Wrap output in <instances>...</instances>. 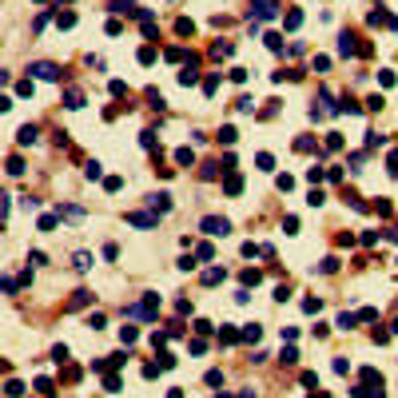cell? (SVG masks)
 Listing matches in <instances>:
<instances>
[{
  "mask_svg": "<svg viewBox=\"0 0 398 398\" xmlns=\"http://www.w3.org/2000/svg\"><path fill=\"white\" fill-rule=\"evenodd\" d=\"M156 311H160V295H143L140 307H128V315H140V319H156Z\"/></svg>",
  "mask_w": 398,
  "mask_h": 398,
  "instance_id": "obj_1",
  "label": "cell"
},
{
  "mask_svg": "<svg viewBox=\"0 0 398 398\" xmlns=\"http://www.w3.org/2000/svg\"><path fill=\"white\" fill-rule=\"evenodd\" d=\"M275 12H279L275 0H251V16H255V20H271Z\"/></svg>",
  "mask_w": 398,
  "mask_h": 398,
  "instance_id": "obj_2",
  "label": "cell"
},
{
  "mask_svg": "<svg viewBox=\"0 0 398 398\" xmlns=\"http://www.w3.org/2000/svg\"><path fill=\"white\" fill-rule=\"evenodd\" d=\"M28 72L40 76V80H60V68H56V64H48V60H36V64H28Z\"/></svg>",
  "mask_w": 398,
  "mask_h": 398,
  "instance_id": "obj_3",
  "label": "cell"
},
{
  "mask_svg": "<svg viewBox=\"0 0 398 398\" xmlns=\"http://www.w3.org/2000/svg\"><path fill=\"white\" fill-rule=\"evenodd\" d=\"M199 227H203L207 235H219V239H223V235L231 231V223H227V219H219V215H207V219H203Z\"/></svg>",
  "mask_w": 398,
  "mask_h": 398,
  "instance_id": "obj_4",
  "label": "cell"
},
{
  "mask_svg": "<svg viewBox=\"0 0 398 398\" xmlns=\"http://www.w3.org/2000/svg\"><path fill=\"white\" fill-rule=\"evenodd\" d=\"M56 215H60V219H72V223H80V219H84V207H72V203H60V207H56Z\"/></svg>",
  "mask_w": 398,
  "mask_h": 398,
  "instance_id": "obj_5",
  "label": "cell"
},
{
  "mask_svg": "<svg viewBox=\"0 0 398 398\" xmlns=\"http://www.w3.org/2000/svg\"><path fill=\"white\" fill-rule=\"evenodd\" d=\"M362 382H366V390H382V371L366 366V371H362Z\"/></svg>",
  "mask_w": 398,
  "mask_h": 398,
  "instance_id": "obj_6",
  "label": "cell"
},
{
  "mask_svg": "<svg viewBox=\"0 0 398 398\" xmlns=\"http://www.w3.org/2000/svg\"><path fill=\"white\" fill-rule=\"evenodd\" d=\"M354 52H362V48L354 44V36H351V32H343V36H339V56H354Z\"/></svg>",
  "mask_w": 398,
  "mask_h": 398,
  "instance_id": "obj_7",
  "label": "cell"
},
{
  "mask_svg": "<svg viewBox=\"0 0 398 398\" xmlns=\"http://www.w3.org/2000/svg\"><path fill=\"white\" fill-rule=\"evenodd\" d=\"M223 279H227L223 267H207V271H203V283H207V287H215V283H223Z\"/></svg>",
  "mask_w": 398,
  "mask_h": 398,
  "instance_id": "obj_8",
  "label": "cell"
},
{
  "mask_svg": "<svg viewBox=\"0 0 398 398\" xmlns=\"http://www.w3.org/2000/svg\"><path fill=\"white\" fill-rule=\"evenodd\" d=\"M128 223H132V227H156V215H143V211H132V215H128Z\"/></svg>",
  "mask_w": 398,
  "mask_h": 398,
  "instance_id": "obj_9",
  "label": "cell"
},
{
  "mask_svg": "<svg viewBox=\"0 0 398 398\" xmlns=\"http://www.w3.org/2000/svg\"><path fill=\"white\" fill-rule=\"evenodd\" d=\"M223 191H227V195H239V191H243V179H239L235 171H227V179H223Z\"/></svg>",
  "mask_w": 398,
  "mask_h": 398,
  "instance_id": "obj_10",
  "label": "cell"
},
{
  "mask_svg": "<svg viewBox=\"0 0 398 398\" xmlns=\"http://www.w3.org/2000/svg\"><path fill=\"white\" fill-rule=\"evenodd\" d=\"M36 136H40V132H36V124H24V128L16 132V140H20V143H36Z\"/></svg>",
  "mask_w": 398,
  "mask_h": 398,
  "instance_id": "obj_11",
  "label": "cell"
},
{
  "mask_svg": "<svg viewBox=\"0 0 398 398\" xmlns=\"http://www.w3.org/2000/svg\"><path fill=\"white\" fill-rule=\"evenodd\" d=\"M64 104H68L72 112H76V108H84V92H80V88H68V96H64Z\"/></svg>",
  "mask_w": 398,
  "mask_h": 398,
  "instance_id": "obj_12",
  "label": "cell"
},
{
  "mask_svg": "<svg viewBox=\"0 0 398 398\" xmlns=\"http://www.w3.org/2000/svg\"><path fill=\"white\" fill-rule=\"evenodd\" d=\"M175 164H179V167H191V164H195V151H191V147H179V151H175Z\"/></svg>",
  "mask_w": 398,
  "mask_h": 398,
  "instance_id": "obj_13",
  "label": "cell"
},
{
  "mask_svg": "<svg viewBox=\"0 0 398 398\" xmlns=\"http://www.w3.org/2000/svg\"><path fill=\"white\" fill-rule=\"evenodd\" d=\"M239 339H243V334H239V330H231V327H223V330H219V343H223V347H235Z\"/></svg>",
  "mask_w": 398,
  "mask_h": 398,
  "instance_id": "obj_14",
  "label": "cell"
},
{
  "mask_svg": "<svg viewBox=\"0 0 398 398\" xmlns=\"http://www.w3.org/2000/svg\"><path fill=\"white\" fill-rule=\"evenodd\" d=\"M88 303H92V291H76L68 307H72V311H80V307H88Z\"/></svg>",
  "mask_w": 398,
  "mask_h": 398,
  "instance_id": "obj_15",
  "label": "cell"
},
{
  "mask_svg": "<svg viewBox=\"0 0 398 398\" xmlns=\"http://www.w3.org/2000/svg\"><path fill=\"white\" fill-rule=\"evenodd\" d=\"M151 207H156V211H171V195H167V191L151 195Z\"/></svg>",
  "mask_w": 398,
  "mask_h": 398,
  "instance_id": "obj_16",
  "label": "cell"
},
{
  "mask_svg": "<svg viewBox=\"0 0 398 398\" xmlns=\"http://www.w3.org/2000/svg\"><path fill=\"white\" fill-rule=\"evenodd\" d=\"M283 24H287V32H295V28H299V24H303V12H299V8H291V12H287V20H283Z\"/></svg>",
  "mask_w": 398,
  "mask_h": 398,
  "instance_id": "obj_17",
  "label": "cell"
},
{
  "mask_svg": "<svg viewBox=\"0 0 398 398\" xmlns=\"http://www.w3.org/2000/svg\"><path fill=\"white\" fill-rule=\"evenodd\" d=\"M72 263H76V271H92V263H96V259H92L88 251H80V255H76Z\"/></svg>",
  "mask_w": 398,
  "mask_h": 398,
  "instance_id": "obj_18",
  "label": "cell"
},
{
  "mask_svg": "<svg viewBox=\"0 0 398 398\" xmlns=\"http://www.w3.org/2000/svg\"><path fill=\"white\" fill-rule=\"evenodd\" d=\"M156 56H160L156 48H151V44H143V48H140V64H156Z\"/></svg>",
  "mask_w": 398,
  "mask_h": 398,
  "instance_id": "obj_19",
  "label": "cell"
},
{
  "mask_svg": "<svg viewBox=\"0 0 398 398\" xmlns=\"http://www.w3.org/2000/svg\"><path fill=\"white\" fill-rule=\"evenodd\" d=\"M239 334H243V343H259V334H263V330H259V327L251 323V327H243Z\"/></svg>",
  "mask_w": 398,
  "mask_h": 398,
  "instance_id": "obj_20",
  "label": "cell"
},
{
  "mask_svg": "<svg viewBox=\"0 0 398 398\" xmlns=\"http://www.w3.org/2000/svg\"><path fill=\"white\" fill-rule=\"evenodd\" d=\"M263 40H267V48H271V52H283V36H279V32H267Z\"/></svg>",
  "mask_w": 398,
  "mask_h": 398,
  "instance_id": "obj_21",
  "label": "cell"
},
{
  "mask_svg": "<svg viewBox=\"0 0 398 398\" xmlns=\"http://www.w3.org/2000/svg\"><path fill=\"white\" fill-rule=\"evenodd\" d=\"M140 147H147V151H151V147H160L156 132H140Z\"/></svg>",
  "mask_w": 398,
  "mask_h": 398,
  "instance_id": "obj_22",
  "label": "cell"
},
{
  "mask_svg": "<svg viewBox=\"0 0 398 398\" xmlns=\"http://www.w3.org/2000/svg\"><path fill=\"white\" fill-rule=\"evenodd\" d=\"M319 271H323V275H334V271H339V259H334V255H327V259L319 263Z\"/></svg>",
  "mask_w": 398,
  "mask_h": 398,
  "instance_id": "obj_23",
  "label": "cell"
},
{
  "mask_svg": "<svg viewBox=\"0 0 398 398\" xmlns=\"http://www.w3.org/2000/svg\"><path fill=\"white\" fill-rule=\"evenodd\" d=\"M175 32H179V36H191V32H195V24L183 16V20H175Z\"/></svg>",
  "mask_w": 398,
  "mask_h": 398,
  "instance_id": "obj_24",
  "label": "cell"
},
{
  "mask_svg": "<svg viewBox=\"0 0 398 398\" xmlns=\"http://www.w3.org/2000/svg\"><path fill=\"white\" fill-rule=\"evenodd\" d=\"M354 323H358V315H347V311H343V315H339V323H334V327H339V330H351Z\"/></svg>",
  "mask_w": 398,
  "mask_h": 398,
  "instance_id": "obj_25",
  "label": "cell"
},
{
  "mask_svg": "<svg viewBox=\"0 0 398 398\" xmlns=\"http://www.w3.org/2000/svg\"><path fill=\"white\" fill-rule=\"evenodd\" d=\"M235 140H239V132H235V128H219V143H227V147H231Z\"/></svg>",
  "mask_w": 398,
  "mask_h": 398,
  "instance_id": "obj_26",
  "label": "cell"
},
{
  "mask_svg": "<svg viewBox=\"0 0 398 398\" xmlns=\"http://www.w3.org/2000/svg\"><path fill=\"white\" fill-rule=\"evenodd\" d=\"M8 175H24V160L20 156H8Z\"/></svg>",
  "mask_w": 398,
  "mask_h": 398,
  "instance_id": "obj_27",
  "label": "cell"
},
{
  "mask_svg": "<svg viewBox=\"0 0 398 398\" xmlns=\"http://www.w3.org/2000/svg\"><path fill=\"white\" fill-rule=\"evenodd\" d=\"M295 151H315V140H311V136H299V140H295Z\"/></svg>",
  "mask_w": 398,
  "mask_h": 398,
  "instance_id": "obj_28",
  "label": "cell"
},
{
  "mask_svg": "<svg viewBox=\"0 0 398 398\" xmlns=\"http://www.w3.org/2000/svg\"><path fill=\"white\" fill-rule=\"evenodd\" d=\"M219 171H223V167H219V164H203V167H199V175H203V179H215V175H219Z\"/></svg>",
  "mask_w": 398,
  "mask_h": 398,
  "instance_id": "obj_29",
  "label": "cell"
},
{
  "mask_svg": "<svg viewBox=\"0 0 398 398\" xmlns=\"http://www.w3.org/2000/svg\"><path fill=\"white\" fill-rule=\"evenodd\" d=\"M366 20H371V24H394V20H390V16H386V12H382V8H375V12H371V16H366Z\"/></svg>",
  "mask_w": 398,
  "mask_h": 398,
  "instance_id": "obj_30",
  "label": "cell"
},
{
  "mask_svg": "<svg viewBox=\"0 0 398 398\" xmlns=\"http://www.w3.org/2000/svg\"><path fill=\"white\" fill-rule=\"evenodd\" d=\"M56 223H60V215H40V231H56Z\"/></svg>",
  "mask_w": 398,
  "mask_h": 398,
  "instance_id": "obj_31",
  "label": "cell"
},
{
  "mask_svg": "<svg viewBox=\"0 0 398 398\" xmlns=\"http://www.w3.org/2000/svg\"><path fill=\"white\" fill-rule=\"evenodd\" d=\"M104 390H112V394L119 390V375H116V371H108V378H104Z\"/></svg>",
  "mask_w": 398,
  "mask_h": 398,
  "instance_id": "obj_32",
  "label": "cell"
},
{
  "mask_svg": "<svg viewBox=\"0 0 398 398\" xmlns=\"http://www.w3.org/2000/svg\"><path fill=\"white\" fill-rule=\"evenodd\" d=\"M36 390H40L44 398H52V394H56V390H52V378H36Z\"/></svg>",
  "mask_w": 398,
  "mask_h": 398,
  "instance_id": "obj_33",
  "label": "cell"
},
{
  "mask_svg": "<svg viewBox=\"0 0 398 398\" xmlns=\"http://www.w3.org/2000/svg\"><path fill=\"white\" fill-rule=\"evenodd\" d=\"M203 92H207V96H215V92H219V76H207L203 80Z\"/></svg>",
  "mask_w": 398,
  "mask_h": 398,
  "instance_id": "obj_34",
  "label": "cell"
},
{
  "mask_svg": "<svg viewBox=\"0 0 398 398\" xmlns=\"http://www.w3.org/2000/svg\"><path fill=\"white\" fill-rule=\"evenodd\" d=\"M119 343L132 347V343H136V327H124V330H119Z\"/></svg>",
  "mask_w": 398,
  "mask_h": 398,
  "instance_id": "obj_35",
  "label": "cell"
},
{
  "mask_svg": "<svg viewBox=\"0 0 398 398\" xmlns=\"http://www.w3.org/2000/svg\"><path fill=\"white\" fill-rule=\"evenodd\" d=\"M56 24H60V28H72V24H76V12H60Z\"/></svg>",
  "mask_w": 398,
  "mask_h": 398,
  "instance_id": "obj_36",
  "label": "cell"
},
{
  "mask_svg": "<svg viewBox=\"0 0 398 398\" xmlns=\"http://www.w3.org/2000/svg\"><path fill=\"white\" fill-rule=\"evenodd\" d=\"M235 108H239V112H255V100H251V96H239Z\"/></svg>",
  "mask_w": 398,
  "mask_h": 398,
  "instance_id": "obj_37",
  "label": "cell"
},
{
  "mask_svg": "<svg viewBox=\"0 0 398 398\" xmlns=\"http://www.w3.org/2000/svg\"><path fill=\"white\" fill-rule=\"evenodd\" d=\"M386 143V136H378V132H366V147H382Z\"/></svg>",
  "mask_w": 398,
  "mask_h": 398,
  "instance_id": "obj_38",
  "label": "cell"
},
{
  "mask_svg": "<svg viewBox=\"0 0 398 398\" xmlns=\"http://www.w3.org/2000/svg\"><path fill=\"white\" fill-rule=\"evenodd\" d=\"M255 164H259V171H271V167H275V160L267 156V151H259V160H255Z\"/></svg>",
  "mask_w": 398,
  "mask_h": 398,
  "instance_id": "obj_39",
  "label": "cell"
},
{
  "mask_svg": "<svg viewBox=\"0 0 398 398\" xmlns=\"http://www.w3.org/2000/svg\"><path fill=\"white\" fill-rule=\"evenodd\" d=\"M386 171H390V175H398V147L386 156Z\"/></svg>",
  "mask_w": 398,
  "mask_h": 398,
  "instance_id": "obj_40",
  "label": "cell"
},
{
  "mask_svg": "<svg viewBox=\"0 0 398 398\" xmlns=\"http://www.w3.org/2000/svg\"><path fill=\"white\" fill-rule=\"evenodd\" d=\"M259 279H263V275H259V271H243V287H255Z\"/></svg>",
  "mask_w": 398,
  "mask_h": 398,
  "instance_id": "obj_41",
  "label": "cell"
},
{
  "mask_svg": "<svg viewBox=\"0 0 398 398\" xmlns=\"http://www.w3.org/2000/svg\"><path fill=\"white\" fill-rule=\"evenodd\" d=\"M4 394H8V398H20V394H24V386H20L16 378H8V390H4Z\"/></svg>",
  "mask_w": 398,
  "mask_h": 398,
  "instance_id": "obj_42",
  "label": "cell"
},
{
  "mask_svg": "<svg viewBox=\"0 0 398 398\" xmlns=\"http://www.w3.org/2000/svg\"><path fill=\"white\" fill-rule=\"evenodd\" d=\"M104 187H108V191H119V187H124V179H119V175H108Z\"/></svg>",
  "mask_w": 398,
  "mask_h": 398,
  "instance_id": "obj_43",
  "label": "cell"
},
{
  "mask_svg": "<svg viewBox=\"0 0 398 398\" xmlns=\"http://www.w3.org/2000/svg\"><path fill=\"white\" fill-rule=\"evenodd\" d=\"M358 319H362V323H375V319H378V311H375V307H362V311H358Z\"/></svg>",
  "mask_w": 398,
  "mask_h": 398,
  "instance_id": "obj_44",
  "label": "cell"
},
{
  "mask_svg": "<svg viewBox=\"0 0 398 398\" xmlns=\"http://www.w3.org/2000/svg\"><path fill=\"white\" fill-rule=\"evenodd\" d=\"M160 366H164V371H171V366H175V354H167V351H160Z\"/></svg>",
  "mask_w": 398,
  "mask_h": 398,
  "instance_id": "obj_45",
  "label": "cell"
},
{
  "mask_svg": "<svg viewBox=\"0 0 398 398\" xmlns=\"http://www.w3.org/2000/svg\"><path fill=\"white\" fill-rule=\"evenodd\" d=\"M112 96H128V84L124 80H112Z\"/></svg>",
  "mask_w": 398,
  "mask_h": 398,
  "instance_id": "obj_46",
  "label": "cell"
},
{
  "mask_svg": "<svg viewBox=\"0 0 398 398\" xmlns=\"http://www.w3.org/2000/svg\"><path fill=\"white\" fill-rule=\"evenodd\" d=\"M132 4H136V0H116V4H112V12H132Z\"/></svg>",
  "mask_w": 398,
  "mask_h": 398,
  "instance_id": "obj_47",
  "label": "cell"
},
{
  "mask_svg": "<svg viewBox=\"0 0 398 398\" xmlns=\"http://www.w3.org/2000/svg\"><path fill=\"white\" fill-rule=\"evenodd\" d=\"M307 179H311V183H319V179H327V171H323V167H307Z\"/></svg>",
  "mask_w": 398,
  "mask_h": 398,
  "instance_id": "obj_48",
  "label": "cell"
},
{
  "mask_svg": "<svg viewBox=\"0 0 398 398\" xmlns=\"http://www.w3.org/2000/svg\"><path fill=\"white\" fill-rule=\"evenodd\" d=\"M283 362H287V366H295V362H299V351H295V347H287V351H283Z\"/></svg>",
  "mask_w": 398,
  "mask_h": 398,
  "instance_id": "obj_49",
  "label": "cell"
},
{
  "mask_svg": "<svg viewBox=\"0 0 398 398\" xmlns=\"http://www.w3.org/2000/svg\"><path fill=\"white\" fill-rule=\"evenodd\" d=\"M16 92H20V96H32L36 88H32V80H20V84H16Z\"/></svg>",
  "mask_w": 398,
  "mask_h": 398,
  "instance_id": "obj_50",
  "label": "cell"
},
{
  "mask_svg": "<svg viewBox=\"0 0 398 398\" xmlns=\"http://www.w3.org/2000/svg\"><path fill=\"white\" fill-rule=\"evenodd\" d=\"M303 311H307V315H319V299H303Z\"/></svg>",
  "mask_w": 398,
  "mask_h": 398,
  "instance_id": "obj_51",
  "label": "cell"
},
{
  "mask_svg": "<svg viewBox=\"0 0 398 398\" xmlns=\"http://www.w3.org/2000/svg\"><path fill=\"white\" fill-rule=\"evenodd\" d=\"M84 175H88V179H100V164H96V160H92V164L84 167Z\"/></svg>",
  "mask_w": 398,
  "mask_h": 398,
  "instance_id": "obj_52",
  "label": "cell"
},
{
  "mask_svg": "<svg viewBox=\"0 0 398 398\" xmlns=\"http://www.w3.org/2000/svg\"><path fill=\"white\" fill-rule=\"evenodd\" d=\"M275 183H279V191H291V187H295V179H291V175H279Z\"/></svg>",
  "mask_w": 398,
  "mask_h": 398,
  "instance_id": "obj_53",
  "label": "cell"
},
{
  "mask_svg": "<svg viewBox=\"0 0 398 398\" xmlns=\"http://www.w3.org/2000/svg\"><path fill=\"white\" fill-rule=\"evenodd\" d=\"M339 147H343V140H339V136L330 132V136H327V151H339Z\"/></svg>",
  "mask_w": 398,
  "mask_h": 398,
  "instance_id": "obj_54",
  "label": "cell"
},
{
  "mask_svg": "<svg viewBox=\"0 0 398 398\" xmlns=\"http://www.w3.org/2000/svg\"><path fill=\"white\" fill-rule=\"evenodd\" d=\"M195 255H199V259H211L215 251H211V243H199V247H195Z\"/></svg>",
  "mask_w": 398,
  "mask_h": 398,
  "instance_id": "obj_55",
  "label": "cell"
},
{
  "mask_svg": "<svg viewBox=\"0 0 398 398\" xmlns=\"http://www.w3.org/2000/svg\"><path fill=\"white\" fill-rule=\"evenodd\" d=\"M223 382V371H207V386H219Z\"/></svg>",
  "mask_w": 398,
  "mask_h": 398,
  "instance_id": "obj_56",
  "label": "cell"
},
{
  "mask_svg": "<svg viewBox=\"0 0 398 398\" xmlns=\"http://www.w3.org/2000/svg\"><path fill=\"white\" fill-rule=\"evenodd\" d=\"M303 386H319V375L315 371H303Z\"/></svg>",
  "mask_w": 398,
  "mask_h": 398,
  "instance_id": "obj_57",
  "label": "cell"
},
{
  "mask_svg": "<svg viewBox=\"0 0 398 398\" xmlns=\"http://www.w3.org/2000/svg\"><path fill=\"white\" fill-rule=\"evenodd\" d=\"M307 203H311V207H319V203H327V195H323V191H319V187H315V191H311V199H307Z\"/></svg>",
  "mask_w": 398,
  "mask_h": 398,
  "instance_id": "obj_58",
  "label": "cell"
},
{
  "mask_svg": "<svg viewBox=\"0 0 398 398\" xmlns=\"http://www.w3.org/2000/svg\"><path fill=\"white\" fill-rule=\"evenodd\" d=\"M390 334H398V319H394V323H390Z\"/></svg>",
  "mask_w": 398,
  "mask_h": 398,
  "instance_id": "obj_59",
  "label": "cell"
},
{
  "mask_svg": "<svg viewBox=\"0 0 398 398\" xmlns=\"http://www.w3.org/2000/svg\"><path fill=\"white\" fill-rule=\"evenodd\" d=\"M311 398H327V394H311Z\"/></svg>",
  "mask_w": 398,
  "mask_h": 398,
  "instance_id": "obj_60",
  "label": "cell"
}]
</instances>
